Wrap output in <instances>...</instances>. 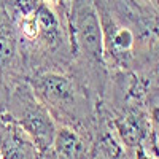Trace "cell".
<instances>
[{
  "label": "cell",
  "instance_id": "1",
  "mask_svg": "<svg viewBox=\"0 0 159 159\" xmlns=\"http://www.w3.org/2000/svg\"><path fill=\"white\" fill-rule=\"evenodd\" d=\"M25 80L57 126H70L92 139L100 100L70 69L37 70Z\"/></svg>",
  "mask_w": 159,
  "mask_h": 159
},
{
  "label": "cell",
  "instance_id": "2",
  "mask_svg": "<svg viewBox=\"0 0 159 159\" xmlns=\"http://www.w3.org/2000/svg\"><path fill=\"white\" fill-rule=\"evenodd\" d=\"M67 29L72 56L69 69L102 100L110 69L103 56L102 25L94 0H72Z\"/></svg>",
  "mask_w": 159,
  "mask_h": 159
},
{
  "label": "cell",
  "instance_id": "3",
  "mask_svg": "<svg viewBox=\"0 0 159 159\" xmlns=\"http://www.w3.org/2000/svg\"><path fill=\"white\" fill-rule=\"evenodd\" d=\"M0 108L8 111L27 132L40 157H49L57 124L42 100L35 96L27 80L19 78L5 86L0 94Z\"/></svg>",
  "mask_w": 159,
  "mask_h": 159
},
{
  "label": "cell",
  "instance_id": "4",
  "mask_svg": "<svg viewBox=\"0 0 159 159\" xmlns=\"http://www.w3.org/2000/svg\"><path fill=\"white\" fill-rule=\"evenodd\" d=\"M25 78L24 57L15 24L3 2L0 3V84Z\"/></svg>",
  "mask_w": 159,
  "mask_h": 159
},
{
  "label": "cell",
  "instance_id": "5",
  "mask_svg": "<svg viewBox=\"0 0 159 159\" xmlns=\"http://www.w3.org/2000/svg\"><path fill=\"white\" fill-rule=\"evenodd\" d=\"M0 156L11 159L40 157L27 132L3 108H0Z\"/></svg>",
  "mask_w": 159,
  "mask_h": 159
},
{
  "label": "cell",
  "instance_id": "6",
  "mask_svg": "<svg viewBox=\"0 0 159 159\" xmlns=\"http://www.w3.org/2000/svg\"><path fill=\"white\" fill-rule=\"evenodd\" d=\"M89 148H91V135L70 126H57L54 140L51 145L49 157H64V159L89 157Z\"/></svg>",
  "mask_w": 159,
  "mask_h": 159
},
{
  "label": "cell",
  "instance_id": "7",
  "mask_svg": "<svg viewBox=\"0 0 159 159\" xmlns=\"http://www.w3.org/2000/svg\"><path fill=\"white\" fill-rule=\"evenodd\" d=\"M147 108L150 116V157H159V84H151L147 92Z\"/></svg>",
  "mask_w": 159,
  "mask_h": 159
},
{
  "label": "cell",
  "instance_id": "8",
  "mask_svg": "<svg viewBox=\"0 0 159 159\" xmlns=\"http://www.w3.org/2000/svg\"><path fill=\"white\" fill-rule=\"evenodd\" d=\"M0 157H2V156H0Z\"/></svg>",
  "mask_w": 159,
  "mask_h": 159
},
{
  "label": "cell",
  "instance_id": "9",
  "mask_svg": "<svg viewBox=\"0 0 159 159\" xmlns=\"http://www.w3.org/2000/svg\"><path fill=\"white\" fill-rule=\"evenodd\" d=\"M157 13H159V11H157Z\"/></svg>",
  "mask_w": 159,
  "mask_h": 159
}]
</instances>
